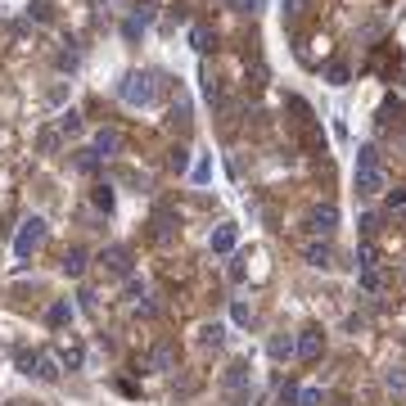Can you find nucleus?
Returning a JSON list of instances; mask_svg holds the SVG:
<instances>
[{
	"label": "nucleus",
	"instance_id": "nucleus-6",
	"mask_svg": "<svg viewBox=\"0 0 406 406\" xmlns=\"http://www.w3.org/2000/svg\"><path fill=\"white\" fill-rule=\"evenodd\" d=\"M235 244H239V226H235V221H221L213 235H208V249H213L217 257H230V253H235Z\"/></svg>",
	"mask_w": 406,
	"mask_h": 406
},
{
	"label": "nucleus",
	"instance_id": "nucleus-22",
	"mask_svg": "<svg viewBox=\"0 0 406 406\" xmlns=\"http://www.w3.org/2000/svg\"><path fill=\"white\" fill-rule=\"evenodd\" d=\"M379 266V249L375 244H356V271H371Z\"/></svg>",
	"mask_w": 406,
	"mask_h": 406
},
{
	"label": "nucleus",
	"instance_id": "nucleus-26",
	"mask_svg": "<svg viewBox=\"0 0 406 406\" xmlns=\"http://www.w3.org/2000/svg\"><path fill=\"white\" fill-rule=\"evenodd\" d=\"M356 167H379V150H375V145H361V150H356Z\"/></svg>",
	"mask_w": 406,
	"mask_h": 406
},
{
	"label": "nucleus",
	"instance_id": "nucleus-14",
	"mask_svg": "<svg viewBox=\"0 0 406 406\" xmlns=\"http://www.w3.org/2000/svg\"><path fill=\"white\" fill-rule=\"evenodd\" d=\"M59 271H64L68 280H81V276H86V249H77V244H72V249H64V257H59Z\"/></svg>",
	"mask_w": 406,
	"mask_h": 406
},
{
	"label": "nucleus",
	"instance_id": "nucleus-21",
	"mask_svg": "<svg viewBox=\"0 0 406 406\" xmlns=\"http://www.w3.org/2000/svg\"><path fill=\"white\" fill-rule=\"evenodd\" d=\"M356 285H361V293H379V289H384V276H379V266L356 271Z\"/></svg>",
	"mask_w": 406,
	"mask_h": 406
},
{
	"label": "nucleus",
	"instance_id": "nucleus-2",
	"mask_svg": "<svg viewBox=\"0 0 406 406\" xmlns=\"http://www.w3.org/2000/svg\"><path fill=\"white\" fill-rule=\"evenodd\" d=\"M45 230H50V226H45V217H28L18 226V235H14V257H18V262H28V257L45 244Z\"/></svg>",
	"mask_w": 406,
	"mask_h": 406
},
{
	"label": "nucleus",
	"instance_id": "nucleus-7",
	"mask_svg": "<svg viewBox=\"0 0 406 406\" xmlns=\"http://www.w3.org/2000/svg\"><path fill=\"white\" fill-rule=\"evenodd\" d=\"M266 356L276 366H289L293 356H298V334H285V329H280V334H271V343H266Z\"/></svg>",
	"mask_w": 406,
	"mask_h": 406
},
{
	"label": "nucleus",
	"instance_id": "nucleus-8",
	"mask_svg": "<svg viewBox=\"0 0 406 406\" xmlns=\"http://www.w3.org/2000/svg\"><path fill=\"white\" fill-rule=\"evenodd\" d=\"M100 262H104L108 276H127V280H131V249H127V244H108Z\"/></svg>",
	"mask_w": 406,
	"mask_h": 406
},
{
	"label": "nucleus",
	"instance_id": "nucleus-24",
	"mask_svg": "<svg viewBox=\"0 0 406 406\" xmlns=\"http://www.w3.org/2000/svg\"><path fill=\"white\" fill-rule=\"evenodd\" d=\"M91 203L100 208V213H113V190H108V186H95V190H91Z\"/></svg>",
	"mask_w": 406,
	"mask_h": 406
},
{
	"label": "nucleus",
	"instance_id": "nucleus-32",
	"mask_svg": "<svg viewBox=\"0 0 406 406\" xmlns=\"http://www.w3.org/2000/svg\"><path fill=\"white\" fill-rule=\"evenodd\" d=\"M95 163H100V158H95L91 150H86V154H77V167H81V171H95Z\"/></svg>",
	"mask_w": 406,
	"mask_h": 406
},
{
	"label": "nucleus",
	"instance_id": "nucleus-15",
	"mask_svg": "<svg viewBox=\"0 0 406 406\" xmlns=\"http://www.w3.org/2000/svg\"><path fill=\"white\" fill-rule=\"evenodd\" d=\"M45 321H50L55 329H68L72 321H77V307H72L68 298H55V303H50V312H45Z\"/></svg>",
	"mask_w": 406,
	"mask_h": 406
},
{
	"label": "nucleus",
	"instance_id": "nucleus-18",
	"mask_svg": "<svg viewBox=\"0 0 406 406\" xmlns=\"http://www.w3.org/2000/svg\"><path fill=\"white\" fill-rule=\"evenodd\" d=\"M384 393L388 397H406V366H388L384 371Z\"/></svg>",
	"mask_w": 406,
	"mask_h": 406
},
{
	"label": "nucleus",
	"instance_id": "nucleus-13",
	"mask_svg": "<svg viewBox=\"0 0 406 406\" xmlns=\"http://www.w3.org/2000/svg\"><path fill=\"white\" fill-rule=\"evenodd\" d=\"M194 334H199L194 343H199L203 352H217L221 343H226V325H221V321H208V325H199V329H194Z\"/></svg>",
	"mask_w": 406,
	"mask_h": 406
},
{
	"label": "nucleus",
	"instance_id": "nucleus-3",
	"mask_svg": "<svg viewBox=\"0 0 406 406\" xmlns=\"http://www.w3.org/2000/svg\"><path fill=\"white\" fill-rule=\"evenodd\" d=\"M23 375H32V379H41V384H59V375H64V361L50 352H28L23 356Z\"/></svg>",
	"mask_w": 406,
	"mask_h": 406
},
{
	"label": "nucleus",
	"instance_id": "nucleus-29",
	"mask_svg": "<svg viewBox=\"0 0 406 406\" xmlns=\"http://www.w3.org/2000/svg\"><path fill=\"white\" fill-rule=\"evenodd\" d=\"M36 145H41V154H55L59 150V131H41V140H36Z\"/></svg>",
	"mask_w": 406,
	"mask_h": 406
},
{
	"label": "nucleus",
	"instance_id": "nucleus-17",
	"mask_svg": "<svg viewBox=\"0 0 406 406\" xmlns=\"http://www.w3.org/2000/svg\"><path fill=\"white\" fill-rule=\"evenodd\" d=\"M55 131H59V135H81V131H86V122H81L77 108H64V113L55 118Z\"/></svg>",
	"mask_w": 406,
	"mask_h": 406
},
{
	"label": "nucleus",
	"instance_id": "nucleus-25",
	"mask_svg": "<svg viewBox=\"0 0 406 406\" xmlns=\"http://www.w3.org/2000/svg\"><path fill=\"white\" fill-rule=\"evenodd\" d=\"M230 321H235V325H249V321H253V307L244 303V298H235V303H230Z\"/></svg>",
	"mask_w": 406,
	"mask_h": 406
},
{
	"label": "nucleus",
	"instance_id": "nucleus-1",
	"mask_svg": "<svg viewBox=\"0 0 406 406\" xmlns=\"http://www.w3.org/2000/svg\"><path fill=\"white\" fill-rule=\"evenodd\" d=\"M118 100L131 104V108L154 104V77H150V72H127V77L118 81Z\"/></svg>",
	"mask_w": 406,
	"mask_h": 406
},
{
	"label": "nucleus",
	"instance_id": "nucleus-11",
	"mask_svg": "<svg viewBox=\"0 0 406 406\" xmlns=\"http://www.w3.org/2000/svg\"><path fill=\"white\" fill-rule=\"evenodd\" d=\"M303 262H307V266H316V271L334 266V249H329V239H312V244L303 249Z\"/></svg>",
	"mask_w": 406,
	"mask_h": 406
},
{
	"label": "nucleus",
	"instance_id": "nucleus-4",
	"mask_svg": "<svg viewBox=\"0 0 406 406\" xmlns=\"http://www.w3.org/2000/svg\"><path fill=\"white\" fill-rule=\"evenodd\" d=\"M334 226H339V208L334 203H316L312 213L303 217V230L312 239H329V235H334Z\"/></svg>",
	"mask_w": 406,
	"mask_h": 406
},
{
	"label": "nucleus",
	"instance_id": "nucleus-34",
	"mask_svg": "<svg viewBox=\"0 0 406 406\" xmlns=\"http://www.w3.org/2000/svg\"><path fill=\"white\" fill-rule=\"evenodd\" d=\"M303 5H307V0H285V14H289V18H298V14H303Z\"/></svg>",
	"mask_w": 406,
	"mask_h": 406
},
{
	"label": "nucleus",
	"instance_id": "nucleus-28",
	"mask_svg": "<svg viewBox=\"0 0 406 406\" xmlns=\"http://www.w3.org/2000/svg\"><path fill=\"white\" fill-rule=\"evenodd\" d=\"M321 402H325L321 388H298V406H321Z\"/></svg>",
	"mask_w": 406,
	"mask_h": 406
},
{
	"label": "nucleus",
	"instance_id": "nucleus-10",
	"mask_svg": "<svg viewBox=\"0 0 406 406\" xmlns=\"http://www.w3.org/2000/svg\"><path fill=\"white\" fill-rule=\"evenodd\" d=\"M352 186H356V194H366V199H375V194L384 190V171H379V167H356Z\"/></svg>",
	"mask_w": 406,
	"mask_h": 406
},
{
	"label": "nucleus",
	"instance_id": "nucleus-16",
	"mask_svg": "<svg viewBox=\"0 0 406 406\" xmlns=\"http://www.w3.org/2000/svg\"><path fill=\"white\" fill-rule=\"evenodd\" d=\"M171 366H176V352H171L167 343H158V348L150 352V361H145V371H150V375H163V371H171Z\"/></svg>",
	"mask_w": 406,
	"mask_h": 406
},
{
	"label": "nucleus",
	"instance_id": "nucleus-20",
	"mask_svg": "<svg viewBox=\"0 0 406 406\" xmlns=\"http://www.w3.org/2000/svg\"><path fill=\"white\" fill-rule=\"evenodd\" d=\"M190 45H194L199 55H208V50H213V28H203V23H194V28H190Z\"/></svg>",
	"mask_w": 406,
	"mask_h": 406
},
{
	"label": "nucleus",
	"instance_id": "nucleus-35",
	"mask_svg": "<svg viewBox=\"0 0 406 406\" xmlns=\"http://www.w3.org/2000/svg\"><path fill=\"white\" fill-rule=\"evenodd\" d=\"M127 298H145V285H140V280H127Z\"/></svg>",
	"mask_w": 406,
	"mask_h": 406
},
{
	"label": "nucleus",
	"instance_id": "nucleus-31",
	"mask_svg": "<svg viewBox=\"0 0 406 406\" xmlns=\"http://www.w3.org/2000/svg\"><path fill=\"white\" fill-rule=\"evenodd\" d=\"M186 167H190V154L176 150V154H171V171H186Z\"/></svg>",
	"mask_w": 406,
	"mask_h": 406
},
{
	"label": "nucleus",
	"instance_id": "nucleus-12",
	"mask_svg": "<svg viewBox=\"0 0 406 406\" xmlns=\"http://www.w3.org/2000/svg\"><path fill=\"white\" fill-rule=\"evenodd\" d=\"M325 352V334L321 329H303L298 334V361H316Z\"/></svg>",
	"mask_w": 406,
	"mask_h": 406
},
{
	"label": "nucleus",
	"instance_id": "nucleus-36",
	"mask_svg": "<svg viewBox=\"0 0 406 406\" xmlns=\"http://www.w3.org/2000/svg\"><path fill=\"white\" fill-rule=\"evenodd\" d=\"M249 5H257V0H230V9H249Z\"/></svg>",
	"mask_w": 406,
	"mask_h": 406
},
{
	"label": "nucleus",
	"instance_id": "nucleus-27",
	"mask_svg": "<svg viewBox=\"0 0 406 406\" xmlns=\"http://www.w3.org/2000/svg\"><path fill=\"white\" fill-rule=\"evenodd\" d=\"M384 203H388V213H397V208H406V186H393L384 194Z\"/></svg>",
	"mask_w": 406,
	"mask_h": 406
},
{
	"label": "nucleus",
	"instance_id": "nucleus-23",
	"mask_svg": "<svg viewBox=\"0 0 406 406\" xmlns=\"http://www.w3.org/2000/svg\"><path fill=\"white\" fill-rule=\"evenodd\" d=\"M59 361H64V371H81V361H86L81 343H68V348H64V356H59Z\"/></svg>",
	"mask_w": 406,
	"mask_h": 406
},
{
	"label": "nucleus",
	"instance_id": "nucleus-30",
	"mask_svg": "<svg viewBox=\"0 0 406 406\" xmlns=\"http://www.w3.org/2000/svg\"><path fill=\"white\" fill-rule=\"evenodd\" d=\"M280 406H298V388H293V384L280 388Z\"/></svg>",
	"mask_w": 406,
	"mask_h": 406
},
{
	"label": "nucleus",
	"instance_id": "nucleus-19",
	"mask_svg": "<svg viewBox=\"0 0 406 406\" xmlns=\"http://www.w3.org/2000/svg\"><path fill=\"white\" fill-rule=\"evenodd\" d=\"M190 181H194V186H208V181H213V154H199V158H194Z\"/></svg>",
	"mask_w": 406,
	"mask_h": 406
},
{
	"label": "nucleus",
	"instance_id": "nucleus-9",
	"mask_svg": "<svg viewBox=\"0 0 406 406\" xmlns=\"http://www.w3.org/2000/svg\"><path fill=\"white\" fill-rule=\"evenodd\" d=\"M118 150H122V135H118L113 127H100V131L91 135V154H95V158H113Z\"/></svg>",
	"mask_w": 406,
	"mask_h": 406
},
{
	"label": "nucleus",
	"instance_id": "nucleus-33",
	"mask_svg": "<svg viewBox=\"0 0 406 406\" xmlns=\"http://www.w3.org/2000/svg\"><path fill=\"white\" fill-rule=\"evenodd\" d=\"M329 81H334V86H343V81H348V68H343V64H334V68H329Z\"/></svg>",
	"mask_w": 406,
	"mask_h": 406
},
{
	"label": "nucleus",
	"instance_id": "nucleus-5",
	"mask_svg": "<svg viewBox=\"0 0 406 406\" xmlns=\"http://www.w3.org/2000/svg\"><path fill=\"white\" fill-rule=\"evenodd\" d=\"M249 384H253V371H249V361H235V366H226V375H221V393H226L230 402H244V397H249Z\"/></svg>",
	"mask_w": 406,
	"mask_h": 406
}]
</instances>
